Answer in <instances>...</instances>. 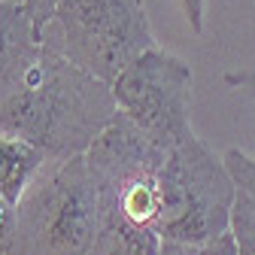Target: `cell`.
<instances>
[{
  "mask_svg": "<svg viewBox=\"0 0 255 255\" xmlns=\"http://www.w3.org/2000/svg\"><path fill=\"white\" fill-rule=\"evenodd\" d=\"M234 255H237V252H234Z\"/></svg>",
  "mask_w": 255,
  "mask_h": 255,
  "instance_id": "cell-15",
  "label": "cell"
},
{
  "mask_svg": "<svg viewBox=\"0 0 255 255\" xmlns=\"http://www.w3.org/2000/svg\"><path fill=\"white\" fill-rule=\"evenodd\" d=\"M58 3H61V0H24V9L30 12V18H34L37 37L43 34V27H46V21L52 18V12H55Z\"/></svg>",
  "mask_w": 255,
  "mask_h": 255,
  "instance_id": "cell-12",
  "label": "cell"
},
{
  "mask_svg": "<svg viewBox=\"0 0 255 255\" xmlns=\"http://www.w3.org/2000/svg\"><path fill=\"white\" fill-rule=\"evenodd\" d=\"M225 85H231L237 94L252 101L255 107V70H234V73H225Z\"/></svg>",
  "mask_w": 255,
  "mask_h": 255,
  "instance_id": "cell-13",
  "label": "cell"
},
{
  "mask_svg": "<svg viewBox=\"0 0 255 255\" xmlns=\"http://www.w3.org/2000/svg\"><path fill=\"white\" fill-rule=\"evenodd\" d=\"M0 255H18V210L0 191Z\"/></svg>",
  "mask_w": 255,
  "mask_h": 255,
  "instance_id": "cell-10",
  "label": "cell"
},
{
  "mask_svg": "<svg viewBox=\"0 0 255 255\" xmlns=\"http://www.w3.org/2000/svg\"><path fill=\"white\" fill-rule=\"evenodd\" d=\"M52 161V158L37 146L18 134H3L0 131V191L9 204L18 207L21 195L30 188L40 176V170Z\"/></svg>",
  "mask_w": 255,
  "mask_h": 255,
  "instance_id": "cell-6",
  "label": "cell"
},
{
  "mask_svg": "<svg viewBox=\"0 0 255 255\" xmlns=\"http://www.w3.org/2000/svg\"><path fill=\"white\" fill-rule=\"evenodd\" d=\"M88 255H161V237L125 216L104 213L101 234Z\"/></svg>",
  "mask_w": 255,
  "mask_h": 255,
  "instance_id": "cell-8",
  "label": "cell"
},
{
  "mask_svg": "<svg viewBox=\"0 0 255 255\" xmlns=\"http://www.w3.org/2000/svg\"><path fill=\"white\" fill-rule=\"evenodd\" d=\"M191 82V64L155 43L113 79V98L143 134L170 149L195 137Z\"/></svg>",
  "mask_w": 255,
  "mask_h": 255,
  "instance_id": "cell-5",
  "label": "cell"
},
{
  "mask_svg": "<svg viewBox=\"0 0 255 255\" xmlns=\"http://www.w3.org/2000/svg\"><path fill=\"white\" fill-rule=\"evenodd\" d=\"M37 49H40V37L24 3L0 0V85L15 70H21L37 55Z\"/></svg>",
  "mask_w": 255,
  "mask_h": 255,
  "instance_id": "cell-7",
  "label": "cell"
},
{
  "mask_svg": "<svg viewBox=\"0 0 255 255\" xmlns=\"http://www.w3.org/2000/svg\"><path fill=\"white\" fill-rule=\"evenodd\" d=\"M237 243L234 234L225 231L204 243H185V240H161V255H234Z\"/></svg>",
  "mask_w": 255,
  "mask_h": 255,
  "instance_id": "cell-9",
  "label": "cell"
},
{
  "mask_svg": "<svg viewBox=\"0 0 255 255\" xmlns=\"http://www.w3.org/2000/svg\"><path fill=\"white\" fill-rule=\"evenodd\" d=\"M116 113L113 85L43 40L0 85V131L37 143L52 161L85 155Z\"/></svg>",
  "mask_w": 255,
  "mask_h": 255,
  "instance_id": "cell-1",
  "label": "cell"
},
{
  "mask_svg": "<svg viewBox=\"0 0 255 255\" xmlns=\"http://www.w3.org/2000/svg\"><path fill=\"white\" fill-rule=\"evenodd\" d=\"M18 255H88L104 225V201L88 158L49 161L18 201Z\"/></svg>",
  "mask_w": 255,
  "mask_h": 255,
  "instance_id": "cell-2",
  "label": "cell"
},
{
  "mask_svg": "<svg viewBox=\"0 0 255 255\" xmlns=\"http://www.w3.org/2000/svg\"><path fill=\"white\" fill-rule=\"evenodd\" d=\"M237 182L201 137L170 146L158 167V216L155 234L161 240L204 243L231 231V207Z\"/></svg>",
  "mask_w": 255,
  "mask_h": 255,
  "instance_id": "cell-3",
  "label": "cell"
},
{
  "mask_svg": "<svg viewBox=\"0 0 255 255\" xmlns=\"http://www.w3.org/2000/svg\"><path fill=\"white\" fill-rule=\"evenodd\" d=\"M40 40L110 85L155 46L143 0H61Z\"/></svg>",
  "mask_w": 255,
  "mask_h": 255,
  "instance_id": "cell-4",
  "label": "cell"
},
{
  "mask_svg": "<svg viewBox=\"0 0 255 255\" xmlns=\"http://www.w3.org/2000/svg\"><path fill=\"white\" fill-rule=\"evenodd\" d=\"M185 24L191 27V34H204V9H207V0H176Z\"/></svg>",
  "mask_w": 255,
  "mask_h": 255,
  "instance_id": "cell-11",
  "label": "cell"
},
{
  "mask_svg": "<svg viewBox=\"0 0 255 255\" xmlns=\"http://www.w3.org/2000/svg\"><path fill=\"white\" fill-rule=\"evenodd\" d=\"M15 3H24V0H15Z\"/></svg>",
  "mask_w": 255,
  "mask_h": 255,
  "instance_id": "cell-14",
  "label": "cell"
}]
</instances>
